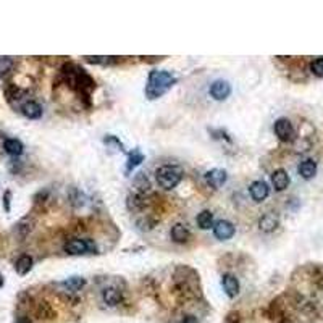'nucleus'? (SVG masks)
<instances>
[{
  "label": "nucleus",
  "instance_id": "24",
  "mask_svg": "<svg viewBox=\"0 0 323 323\" xmlns=\"http://www.w3.org/2000/svg\"><path fill=\"white\" fill-rule=\"evenodd\" d=\"M225 323H241V315H239V312H229L225 318Z\"/></svg>",
  "mask_w": 323,
  "mask_h": 323
},
{
  "label": "nucleus",
  "instance_id": "22",
  "mask_svg": "<svg viewBox=\"0 0 323 323\" xmlns=\"http://www.w3.org/2000/svg\"><path fill=\"white\" fill-rule=\"evenodd\" d=\"M310 71L315 76L323 78V57H318L310 63Z\"/></svg>",
  "mask_w": 323,
  "mask_h": 323
},
{
  "label": "nucleus",
  "instance_id": "28",
  "mask_svg": "<svg viewBox=\"0 0 323 323\" xmlns=\"http://www.w3.org/2000/svg\"><path fill=\"white\" fill-rule=\"evenodd\" d=\"M4 284V278H2V275H0V286Z\"/></svg>",
  "mask_w": 323,
  "mask_h": 323
},
{
  "label": "nucleus",
  "instance_id": "10",
  "mask_svg": "<svg viewBox=\"0 0 323 323\" xmlns=\"http://www.w3.org/2000/svg\"><path fill=\"white\" fill-rule=\"evenodd\" d=\"M272 184L276 191H284L289 186V174L286 173V170L278 168L272 173Z\"/></svg>",
  "mask_w": 323,
  "mask_h": 323
},
{
  "label": "nucleus",
  "instance_id": "13",
  "mask_svg": "<svg viewBox=\"0 0 323 323\" xmlns=\"http://www.w3.org/2000/svg\"><path fill=\"white\" fill-rule=\"evenodd\" d=\"M189 238H191V233L184 225L178 223L171 228V239L174 243H188Z\"/></svg>",
  "mask_w": 323,
  "mask_h": 323
},
{
  "label": "nucleus",
  "instance_id": "25",
  "mask_svg": "<svg viewBox=\"0 0 323 323\" xmlns=\"http://www.w3.org/2000/svg\"><path fill=\"white\" fill-rule=\"evenodd\" d=\"M180 323H199V321H197V318L194 317V315H184V317L180 320Z\"/></svg>",
  "mask_w": 323,
  "mask_h": 323
},
{
  "label": "nucleus",
  "instance_id": "14",
  "mask_svg": "<svg viewBox=\"0 0 323 323\" xmlns=\"http://www.w3.org/2000/svg\"><path fill=\"white\" fill-rule=\"evenodd\" d=\"M299 174L304 178V180H312L313 177H315V173H317V163L313 162V160H304L301 165H299V168H298Z\"/></svg>",
  "mask_w": 323,
  "mask_h": 323
},
{
  "label": "nucleus",
  "instance_id": "23",
  "mask_svg": "<svg viewBox=\"0 0 323 323\" xmlns=\"http://www.w3.org/2000/svg\"><path fill=\"white\" fill-rule=\"evenodd\" d=\"M104 142H105V144H115V145H118V147H120V151H123V149H125V147H123V142L120 141L116 136H112V134L105 136V137H104Z\"/></svg>",
  "mask_w": 323,
  "mask_h": 323
},
{
  "label": "nucleus",
  "instance_id": "2",
  "mask_svg": "<svg viewBox=\"0 0 323 323\" xmlns=\"http://www.w3.org/2000/svg\"><path fill=\"white\" fill-rule=\"evenodd\" d=\"M155 178H157V183H159L160 188L173 189L180 184V181L183 178V171L180 167H174V165H163V167L157 168Z\"/></svg>",
  "mask_w": 323,
  "mask_h": 323
},
{
  "label": "nucleus",
  "instance_id": "19",
  "mask_svg": "<svg viewBox=\"0 0 323 323\" xmlns=\"http://www.w3.org/2000/svg\"><path fill=\"white\" fill-rule=\"evenodd\" d=\"M197 225L200 229H210L214 226V214L210 210H204L197 215Z\"/></svg>",
  "mask_w": 323,
  "mask_h": 323
},
{
  "label": "nucleus",
  "instance_id": "4",
  "mask_svg": "<svg viewBox=\"0 0 323 323\" xmlns=\"http://www.w3.org/2000/svg\"><path fill=\"white\" fill-rule=\"evenodd\" d=\"M275 134L276 137L281 141V142H291L294 139V136H296V131H294V128H292V123L289 122L288 118H278L275 122Z\"/></svg>",
  "mask_w": 323,
  "mask_h": 323
},
{
  "label": "nucleus",
  "instance_id": "15",
  "mask_svg": "<svg viewBox=\"0 0 323 323\" xmlns=\"http://www.w3.org/2000/svg\"><path fill=\"white\" fill-rule=\"evenodd\" d=\"M144 162V154L139 149H134L133 152L128 154V162H126V173H131L136 167Z\"/></svg>",
  "mask_w": 323,
  "mask_h": 323
},
{
  "label": "nucleus",
  "instance_id": "17",
  "mask_svg": "<svg viewBox=\"0 0 323 323\" xmlns=\"http://www.w3.org/2000/svg\"><path fill=\"white\" fill-rule=\"evenodd\" d=\"M4 149L8 155H13V157H18V155H21L23 154V144L21 141H18V139H5L4 142Z\"/></svg>",
  "mask_w": 323,
  "mask_h": 323
},
{
  "label": "nucleus",
  "instance_id": "12",
  "mask_svg": "<svg viewBox=\"0 0 323 323\" xmlns=\"http://www.w3.org/2000/svg\"><path fill=\"white\" fill-rule=\"evenodd\" d=\"M278 223H280L278 217H276L275 214H272V212H269V214H265L260 220H258V228H260L263 233H272L276 229Z\"/></svg>",
  "mask_w": 323,
  "mask_h": 323
},
{
  "label": "nucleus",
  "instance_id": "16",
  "mask_svg": "<svg viewBox=\"0 0 323 323\" xmlns=\"http://www.w3.org/2000/svg\"><path fill=\"white\" fill-rule=\"evenodd\" d=\"M102 298H104V302L107 304V306L115 307V306H118L120 302H122V292H120L118 289H115V288H107L102 292Z\"/></svg>",
  "mask_w": 323,
  "mask_h": 323
},
{
  "label": "nucleus",
  "instance_id": "5",
  "mask_svg": "<svg viewBox=\"0 0 323 323\" xmlns=\"http://www.w3.org/2000/svg\"><path fill=\"white\" fill-rule=\"evenodd\" d=\"M234 231H236L234 225L228 220H220L214 225V234L217 239H220V241H228V239H231L234 236Z\"/></svg>",
  "mask_w": 323,
  "mask_h": 323
},
{
  "label": "nucleus",
  "instance_id": "8",
  "mask_svg": "<svg viewBox=\"0 0 323 323\" xmlns=\"http://www.w3.org/2000/svg\"><path fill=\"white\" fill-rule=\"evenodd\" d=\"M249 192H251V197L255 202H263L270 194V188L265 181H254L249 188Z\"/></svg>",
  "mask_w": 323,
  "mask_h": 323
},
{
  "label": "nucleus",
  "instance_id": "20",
  "mask_svg": "<svg viewBox=\"0 0 323 323\" xmlns=\"http://www.w3.org/2000/svg\"><path fill=\"white\" fill-rule=\"evenodd\" d=\"M84 284H86V280H84V278H79V276H73V278H70V280H67V281L62 283V286H65V288H67L70 292H76V291H79Z\"/></svg>",
  "mask_w": 323,
  "mask_h": 323
},
{
  "label": "nucleus",
  "instance_id": "18",
  "mask_svg": "<svg viewBox=\"0 0 323 323\" xmlns=\"http://www.w3.org/2000/svg\"><path fill=\"white\" fill-rule=\"evenodd\" d=\"M33 269V258L30 255H21L20 258L16 260L15 263V270L18 275H26V273H30V270Z\"/></svg>",
  "mask_w": 323,
  "mask_h": 323
},
{
  "label": "nucleus",
  "instance_id": "6",
  "mask_svg": "<svg viewBox=\"0 0 323 323\" xmlns=\"http://www.w3.org/2000/svg\"><path fill=\"white\" fill-rule=\"evenodd\" d=\"M204 178H205V183L209 184L210 188L218 189V188H221L226 183L228 174H226L225 170H221V168H212V170H209L204 174Z\"/></svg>",
  "mask_w": 323,
  "mask_h": 323
},
{
  "label": "nucleus",
  "instance_id": "9",
  "mask_svg": "<svg viewBox=\"0 0 323 323\" xmlns=\"http://www.w3.org/2000/svg\"><path fill=\"white\" fill-rule=\"evenodd\" d=\"M221 286H223V289L226 292L228 298H236L238 292H239V281L234 275L231 273H226L223 275V278H221Z\"/></svg>",
  "mask_w": 323,
  "mask_h": 323
},
{
  "label": "nucleus",
  "instance_id": "1",
  "mask_svg": "<svg viewBox=\"0 0 323 323\" xmlns=\"http://www.w3.org/2000/svg\"><path fill=\"white\" fill-rule=\"evenodd\" d=\"M177 78H174L170 71L165 70H154L149 73V79L145 84V97L149 100H155L162 97L165 92H168L174 84H177Z\"/></svg>",
  "mask_w": 323,
  "mask_h": 323
},
{
  "label": "nucleus",
  "instance_id": "21",
  "mask_svg": "<svg viewBox=\"0 0 323 323\" xmlns=\"http://www.w3.org/2000/svg\"><path fill=\"white\" fill-rule=\"evenodd\" d=\"M13 68V60L8 57H0V76H5Z\"/></svg>",
  "mask_w": 323,
  "mask_h": 323
},
{
  "label": "nucleus",
  "instance_id": "26",
  "mask_svg": "<svg viewBox=\"0 0 323 323\" xmlns=\"http://www.w3.org/2000/svg\"><path fill=\"white\" fill-rule=\"evenodd\" d=\"M10 196H12V194H10V191H7L5 192V210L8 212V210H10Z\"/></svg>",
  "mask_w": 323,
  "mask_h": 323
},
{
  "label": "nucleus",
  "instance_id": "27",
  "mask_svg": "<svg viewBox=\"0 0 323 323\" xmlns=\"http://www.w3.org/2000/svg\"><path fill=\"white\" fill-rule=\"evenodd\" d=\"M16 323H31L30 320H27L26 317H20V318H18V321Z\"/></svg>",
  "mask_w": 323,
  "mask_h": 323
},
{
  "label": "nucleus",
  "instance_id": "11",
  "mask_svg": "<svg viewBox=\"0 0 323 323\" xmlns=\"http://www.w3.org/2000/svg\"><path fill=\"white\" fill-rule=\"evenodd\" d=\"M21 113L30 120H39L42 116V107L34 100H27L21 107Z\"/></svg>",
  "mask_w": 323,
  "mask_h": 323
},
{
  "label": "nucleus",
  "instance_id": "3",
  "mask_svg": "<svg viewBox=\"0 0 323 323\" xmlns=\"http://www.w3.org/2000/svg\"><path fill=\"white\" fill-rule=\"evenodd\" d=\"M63 251L70 255H84V254L97 252V247H96L94 241H91V239L75 238V239H70V241L65 243Z\"/></svg>",
  "mask_w": 323,
  "mask_h": 323
},
{
  "label": "nucleus",
  "instance_id": "7",
  "mask_svg": "<svg viewBox=\"0 0 323 323\" xmlns=\"http://www.w3.org/2000/svg\"><path fill=\"white\" fill-rule=\"evenodd\" d=\"M231 94V86H229L228 81L223 79H217L212 82L210 86V96L214 97L215 100H225Z\"/></svg>",
  "mask_w": 323,
  "mask_h": 323
}]
</instances>
